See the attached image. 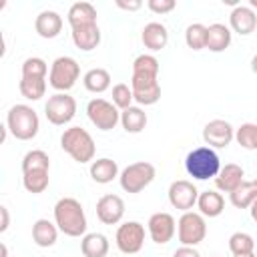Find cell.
<instances>
[{
    "label": "cell",
    "instance_id": "7",
    "mask_svg": "<svg viewBox=\"0 0 257 257\" xmlns=\"http://www.w3.org/2000/svg\"><path fill=\"white\" fill-rule=\"evenodd\" d=\"M120 187L126 193H141L145 187H149L155 179V167L147 161L131 163L120 173Z\"/></svg>",
    "mask_w": 257,
    "mask_h": 257
},
{
    "label": "cell",
    "instance_id": "13",
    "mask_svg": "<svg viewBox=\"0 0 257 257\" xmlns=\"http://www.w3.org/2000/svg\"><path fill=\"white\" fill-rule=\"evenodd\" d=\"M235 139V128L231 126L229 120H223V118H213L205 124L203 128V141L209 145V147H215V149H225L231 145V141Z\"/></svg>",
    "mask_w": 257,
    "mask_h": 257
},
{
    "label": "cell",
    "instance_id": "5",
    "mask_svg": "<svg viewBox=\"0 0 257 257\" xmlns=\"http://www.w3.org/2000/svg\"><path fill=\"white\" fill-rule=\"evenodd\" d=\"M6 128L18 141H30V139H34L38 135V128H40V120H38L36 110L32 106H28V104H14L8 110Z\"/></svg>",
    "mask_w": 257,
    "mask_h": 257
},
{
    "label": "cell",
    "instance_id": "30",
    "mask_svg": "<svg viewBox=\"0 0 257 257\" xmlns=\"http://www.w3.org/2000/svg\"><path fill=\"white\" fill-rule=\"evenodd\" d=\"M20 94L28 100H40L46 92V78H28V76H22L20 78Z\"/></svg>",
    "mask_w": 257,
    "mask_h": 257
},
{
    "label": "cell",
    "instance_id": "9",
    "mask_svg": "<svg viewBox=\"0 0 257 257\" xmlns=\"http://www.w3.org/2000/svg\"><path fill=\"white\" fill-rule=\"evenodd\" d=\"M44 114H46V118H48L52 124H56V126L66 124V122H70V120L74 118V114H76V100H74L68 92H56V94H52V96L46 100V104H44Z\"/></svg>",
    "mask_w": 257,
    "mask_h": 257
},
{
    "label": "cell",
    "instance_id": "33",
    "mask_svg": "<svg viewBox=\"0 0 257 257\" xmlns=\"http://www.w3.org/2000/svg\"><path fill=\"white\" fill-rule=\"evenodd\" d=\"M185 42L193 50L205 48V44H207V26L201 24V22H195V24L187 26V30H185Z\"/></svg>",
    "mask_w": 257,
    "mask_h": 257
},
{
    "label": "cell",
    "instance_id": "29",
    "mask_svg": "<svg viewBox=\"0 0 257 257\" xmlns=\"http://www.w3.org/2000/svg\"><path fill=\"white\" fill-rule=\"evenodd\" d=\"M82 82H84V88L86 90L98 94V92H104L110 86V74L104 68H90L82 76Z\"/></svg>",
    "mask_w": 257,
    "mask_h": 257
},
{
    "label": "cell",
    "instance_id": "45",
    "mask_svg": "<svg viewBox=\"0 0 257 257\" xmlns=\"http://www.w3.org/2000/svg\"><path fill=\"white\" fill-rule=\"evenodd\" d=\"M251 8H255V10H257V0H251Z\"/></svg>",
    "mask_w": 257,
    "mask_h": 257
},
{
    "label": "cell",
    "instance_id": "37",
    "mask_svg": "<svg viewBox=\"0 0 257 257\" xmlns=\"http://www.w3.org/2000/svg\"><path fill=\"white\" fill-rule=\"evenodd\" d=\"M133 100H135V96H133V88L128 84L118 82V84L112 86V104L116 108L124 110L128 106H133Z\"/></svg>",
    "mask_w": 257,
    "mask_h": 257
},
{
    "label": "cell",
    "instance_id": "1",
    "mask_svg": "<svg viewBox=\"0 0 257 257\" xmlns=\"http://www.w3.org/2000/svg\"><path fill=\"white\" fill-rule=\"evenodd\" d=\"M133 96L139 104H155L161 98V84H159V60L153 54H139L133 62V76H131Z\"/></svg>",
    "mask_w": 257,
    "mask_h": 257
},
{
    "label": "cell",
    "instance_id": "26",
    "mask_svg": "<svg viewBox=\"0 0 257 257\" xmlns=\"http://www.w3.org/2000/svg\"><path fill=\"white\" fill-rule=\"evenodd\" d=\"M80 251L84 257H106L108 239L102 233H86V235H82Z\"/></svg>",
    "mask_w": 257,
    "mask_h": 257
},
{
    "label": "cell",
    "instance_id": "28",
    "mask_svg": "<svg viewBox=\"0 0 257 257\" xmlns=\"http://www.w3.org/2000/svg\"><path fill=\"white\" fill-rule=\"evenodd\" d=\"M120 124L126 133H141L147 126V112L141 106H128L120 110Z\"/></svg>",
    "mask_w": 257,
    "mask_h": 257
},
{
    "label": "cell",
    "instance_id": "10",
    "mask_svg": "<svg viewBox=\"0 0 257 257\" xmlns=\"http://www.w3.org/2000/svg\"><path fill=\"white\" fill-rule=\"evenodd\" d=\"M86 114H88L90 122L100 131H112L120 122L118 108L104 98H92L86 104Z\"/></svg>",
    "mask_w": 257,
    "mask_h": 257
},
{
    "label": "cell",
    "instance_id": "44",
    "mask_svg": "<svg viewBox=\"0 0 257 257\" xmlns=\"http://www.w3.org/2000/svg\"><path fill=\"white\" fill-rule=\"evenodd\" d=\"M233 257H257L255 253H245V255H233Z\"/></svg>",
    "mask_w": 257,
    "mask_h": 257
},
{
    "label": "cell",
    "instance_id": "47",
    "mask_svg": "<svg viewBox=\"0 0 257 257\" xmlns=\"http://www.w3.org/2000/svg\"><path fill=\"white\" fill-rule=\"evenodd\" d=\"M215 257H217V255H215Z\"/></svg>",
    "mask_w": 257,
    "mask_h": 257
},
{
    "label": "cell",
    "instance_id": "27",
    "mask_svg": "<svg viewBox=\"0 0 257 257\" xmlns=\"http://www.w3.org/2000/svg\"><path fill=\"white\" fill-rule=\"evenodd\" d=\"M229 199H231L233 207L249 209L257 199V183L255 181H243L233 193H229Z\"/></svg>",
    "mask_w": 257,
    "mask_h": 257
},
{
    "label": "cell",
    "instance_id": "46",
    "mask_svg": "<svg viewBox=\"0 0 257 257\" xmlns=\"http://www.w3.org/2000/svg\"><path fill=\"white\" fill-rule=\"evenodd\" d=\"M255 183H257V175H255Z\"/></svg>",
    "mask_w": 257,
    "mask_h": 257
},
{
    "label": "cell",
    "instance_id": "34",
    "mask_svg": "<svg viewBox=\"0 0 257 257\" xmlns=\"http://www.w3.org/2000/svg\"><path fill=\"white\" fill-rule=\"evenodd\" d=\"M253 247H255V241L249 233H243V231H237L229 237V249L233 255H245V253H253Z\"/></svg>",
    "mask_w": 257,
    "mask_h": 257
},
{
    "label": "cell",
    "instance_id": "6",
    "mask_svg": "<svg viewBox=\"0 0 257 257\" xmlns=\"http://www.w3.org/2000/svg\"><path fill=\"white\" fill-rule=\"evenodd\" d=\"M80 76V66L72 56H58L52 66H50V74H48V82L54 90L58 92H66L70 90L76 80Z\"/></svg>",
    "mask_w": 257,
    "mask_h": 257
},
{
    "label": "cell",
    "instance_id": "2",
    "mask_svg": "<svg viewBox=\"0 0 257 257\" xmlns=\"http://www.w3.org/2000/svg\"><path fill=\"white\" fill-rule=\"evenodd\" d=\"M54 223L58 231L68 237H80L86 233V215L74 197H62L54 205Z\"/></svg>",
    "mask_w": 257,
    "mask_h": 257
},
{
    "label": "cell",
    "instance_id": "3",
    "mask_svg": "<svg viewBox=\"0 0 257 257\" xmlns=\"http://www.w3.org/2000/svg\"><path fill=\"white\" fill-rule=\"evenodd\" d=\"M60 147L64 153H68L76 163H90L96 153V145L90 137V133L82 126H70L60 137Z\"/></svg>",
    "mask_w": 257,
    "mask_h": 257
},
{
    "label": "cell",
    "instance_id": "11",
    "mask_svg": "<svg viewBox=\"0 0 257 257\" xmlns=\"http://www.w3.org/2000/svg\"><path fill=\"white\" fill-rule=\"evenodd\" d=\"M116 247L120 253L135 255L145 245V225L139 221H126L116 229Z\"/></svg>",
    "mask_w": 257,
    "mask_h": 257
},
{
    "label": "cell",
    "instance_id": "35",
    "mask_svg": "<svg viewBox=\"0 0 257 257\" xmlns=\"http://www.w3.org/2000/svg\"><path fill=\"white\" fill-rule=\"evenodd\" d=\"M235 141L243 147V149H257V124L253 122H243L237 131H235Z\"/></svg>",
    "mask_w": 257,
    "mask_h": 257
},
{
    "label": "cell",
    "instance_id": "22",
    "mask_svg": "<svg viewBox=\"0 0 257 257\" xmlns=\"http://www.w3.org/2000/svg\"><path fill=\"white\" fill-rule=\"evenodd\" d=\"M231 44V28L215 22L211 26H207V44L205 48H209L211 52H223L225 48H229Z\"/></svg>",
    "mask_w": 257,
    "mask_h": 257
},
{
    "label": "cell",
    "instance_id": "21",
    "mask_svg": "<svg viewBox=\"0 0 257 257\" xmlns=\"http://www.w3.org/2000/svg\"><path fill=\"white\" fill-rule=\"evenodd\" d=\"M66 18H68L70 28L96 24V8H94L90 2H74V4L68 8Z\"/></svg>",
    "mask_w": 257,
    "mask_h": 257
},
{
    "label": "cell",
    "instance_id": "16",
    "mask_svg": "<svg viewBox=\"0 0 257 257\" xmlns=\"http://www.w3.org/2000/svg\"><path fill=\"white\" fill-rule=\"evenodd\" d=\"M229 24H231V28L237 32V34H241V36H247V34H251L255 28H257V14H255V10L251 8V6H235L233 10H231V14H229Z\"/></svg>",
    "mask_w": 257,
    "mask_h": 257
},
{
    "label": "cell",
    "instance_id": "18",
    "mask_svg": "<svg viewBox=\"0 0 257 257\" xmlns=\"http://www.w3.org/2000/svg\"><path fill=\"white\" fill-rule=\"evenodd\" d=\"M34 28L42 38H56L62 30V16L54 10H42L34 20Z\"/></svg>",
    "mask_w": 257,
    "mask_h": 257
},
{
    "label": "cell",
    "instance_id": "31",
    "mask_svg": "<svg viewBox=\"0 0 257 257\" xmlns=\"http://www.w3.org/2000/svg\"><path fill=\"white\" fill-rule=\"evenodd\" d=\"M48 181H50L48 171H26V173H22V185L32 195H38V193L46 191Z\"/></svg>",
    "mask_w": 257,
    "mask_h": 257
},
{
    "label": "cell",
    "instance_id": "12",
    "mask_svg": "<svg viewBox=\"0 0 257 257\" xmlns=\"http://www.w3.org/2000/svg\"><path fill=\"white\" fill-rule=\"evenodd\" d=\"M197 199H199V191L191 181L179 179V181L171 183V187H169V203L175 209L187 213L197 205Z\"/></svg>",
    "mask_w": 257,
    "mask_h": 257
},
{
    "label": "cell",
    "instance_id": "23",
    "mask_svg": "<svg viewBox=\"0 0 257 257\" xmlns=\"http://www.w3.org/2000/svg\"><path fill=\"white\" fill-rule=\"evenodd\" d=\"M197 207H199L203 217H219L223 213V209H225V199H223L221 193L207 189V191L199 193Z\"/></svg>",
    "mask_w": 257,
    "mask_h": 257
},
{
    "label": "cell",
    "instance_id": "32",
    "mask_svg": "<svg viewBox=\"0 0 257 257\" xmlns=\"http://www.w3.org/2000/svg\"><path fill=\"white\" fill-rule=\"evenodd\" d=\"M48 169H50V159L40 149L28 151L22 159V173H26V171H48Z\"/></svg>",
    "mask_w": 257,
    "mask_h": 257
},
{
    "label": "cell",
    "instance_id": "19",
    "mask_svg": "<svg viewBox=\"0 0 257 257\" xmlns=\"http://www.w3.org/2000/svg\"><path fill=\"white\" fill-rule=\"evenodd\" d=\"M72 42L78 50H94L100 44V28L98 24H88V26H76L72 28Z\"/></svg>",
    "mask_w": 257,
    "mask_h": 257
},
{
    "label": "cell",
    "instance_id": "15",
    "mask_svg": "<svg viewBox=\"0 0 257 257\" xmlns=\"http://www.w3.org/2000/svg\"><path fill=\"white\" fill-rule=\"evenodd\" d=\"M124 215V201L118 195H102L96 201V217L104 225H116Z\"/></svg>",
    "mask_w": 257,
    "mask_h": 257
},
{
    "label": "cell",
    "instance_id": "25",
    "mask_svg": "<svg viewBox=\"0 0 257 257\" xmlns=\"http://www.w3.org/2000/svg\"><path fill=\"white\" fill-rule=\"evenodd\" d=\"M58 239V227L56 223H50L48 219H38L32 225V241L38 247H52Z\"/></svg>",
    "mask_w": 257,
    "mask_h": 257
},
{
    "label": "cell",
    "instance_id": "39",
    "mask_svg": "<svg viewBox=\"0 0 257 257\" xmlns=\"http://www.w3.org/2000/svg\"><path fill=\"white\" fill-rule=\"evenodd\" d=\"M173 257H201V253H199L195 247L183 245V247H179V249L173 253Z\"/></svg>",
    "mask_w": 257,
    "mask_h": 257
},
{
    "label": "cell",
    "instance_id": "8",
    "mask_svg": "<svg viewBox=\"0 0 257 257\" xmlns=\"http://www.w3.org/2000/svg\"><path fill=\"white\" fill-rule=\"evenodd\" d=\"M205 235H207V223L201 213L187 211L181 215V219L177 223V237H179L181 245L195 247L205 239Z\"/></svg>",
    "mask_w": 257,
    "mask_h": 257
},
{
    "label": "cell",
    "instance_id": "43",
    "mask_svg": "<svg viewBox=\"0 0 257 257\" xmlns=\"http://www.w3.org/2000/svg\"><path fill=\"white\" fill-rule=\"evenodd\" d=\"M251 70H253V72L257 74V54H255V56L251 58Z\"/></svg>",
    "mask_w": 257,
    "mask_h": 257
},
{
    "label": "cell",
    "instance_id": "38",
    "mask_svg": "<svg viewBox=\"0 0 257 257\" xmlns=\"http://www.w3.org/2000/svg\"><path fill=\"white\" fill-rule=\"evenodd\" d=\"M147 6H149V10L155 12V14H167V12L175 10L177 2H175V0H149Z\"/></svg>",
    "mask_w": 257,
    "mask_h": 257
},
{
    "label": "cell",
    "instance_id": "41",
    "mask_svg": "<svg viewBox=\"0 0 257 257\" xmlns=\"http://www.w3.org/2000/svg\"><path fill=\"white\" fill-rule=\"evenodd\" d=\"M0 215H2V223H0V233H4L10 225V215H8V209L6 207H0Z\"/></svg>",
    "mask_w": 257,
    "mask_h": 257
},
{
    "label": "cell",
    "instance_id": "4",
    "mask_svg": "<svg viewBox=\"0 0 257 257\" xmlns=\"http://www.w3.org/2000/svg\"><path fill=\"white\" fill-rule=\"evenodd\" d=\"M185 169L197 181L215 179L221 171V159L211 147H197L185 157Z\"/></svg>",
    "mask_w": 257,
    "mask_h": 257
},
{
    "label": "cell",
    "instance_id": "42",
    "mask_svg": "<svg viewBox=\"0 0 257 257\" xmlns=\"http://www.w3.org/2000/svg\"><path fill=\"white\" fill-rule=\"evenodd\" d=\"M249 211H251V219L257 223V199H255V203L249 207Z\"/></svg>",
    "mask_w": 257,
    "mask_h": 257
},
{
    "label": "cell",
    "instance_id": "40",
    "mask_svg": "<svg viewBox=\"0 0 257 257\" xmlns=\"http://www.w3.org/2000/svg\"><path fill=\"white\" fill-rule=\"evenodd\" d=\"M116 6H118V8H122V10H128V12H135V10H139V8L143 6V2H141V0H133V2H124V0H116Z\"/></svg>",
    "mask_w": 257,
    "mask_h": 257
},
{
    "label": "cell",
    "instance_id": "24",
    "mask_svg": "<svg viewBox=\"0 0 257 257\" xmlns=\"http://www.w3.org/2000/svg\"><path fill=\"white\" fill-rule=\"evenodd\" d=\"M90 177H92V181H96L100 185L110 183L112 179L118 177V165H116V161H112L108 157H102V159L92 161L90 163Z\"/></svg>",
    "mask_w": 257,
    "mask_h": 257
},
{
    "label": "cell",
    "instance_id": "17",
    "mask_svg": "<svg viewBox=\"0 0 257 257\" xmlns=\"http://www.w3.org/2000/svg\"><path fill=\"white\" fill-rule=\"evenodd\" d=\"M243 169H241V165H237V163H227L225 167H221V171H219V175L215 177V187L219 189V191H223V193H233L245 179H243Z\"/></svg>",
    "mask_w": 257,
    "mask_h": 257
},
{
    "label": "cell",
    "instance_id": "20",
    "mask_svg": "<svg viewBox=\"0 0 257 257\" xmlns=\"http://www.w3.org/2000/svg\"><path fill=\"white\" fill-rule=\"evenodd\" d=\"M143 44L145 48L157 52V50H163L169 42V32H167V26L161 24V22H149L145 28H143Z\"/></svg>",
    "mask_w": 257,
    "mask_h": 257
},
{
    "label": "cell",
    "instance_id": "14",
    "mask_svg": "<svg viewBox=\"0 0 257 257\" xmlns=\"http://www.w3.org/2000/svg\"><path fill=\"white\" fill-rule=\"evenodd\" d=\"M147 229H149V235L155 243L159 245H165L173 239L175 231H177V223L173 219L171 213H165V211H159V213H153L149 223H147Z\"/></svg>",
    "mask_w": 257,
    "mask_h": 257
},
{
    "label": "cell",
    "instance_id": "36",
    "mask_svg": "<svg viewBox=\"0 0 257 257\" xmlns=\"http://www.w3.org/2000/svg\"><path fill=\"white\" fill-rule=\"evenodd\" d=\"M46 72H48V64L46 60L38 58V56H30L22 62V76H28V78H46Z\"/></svg>",
    "mask_w": 257,
    "mask_h": 257
}]
</instances>
